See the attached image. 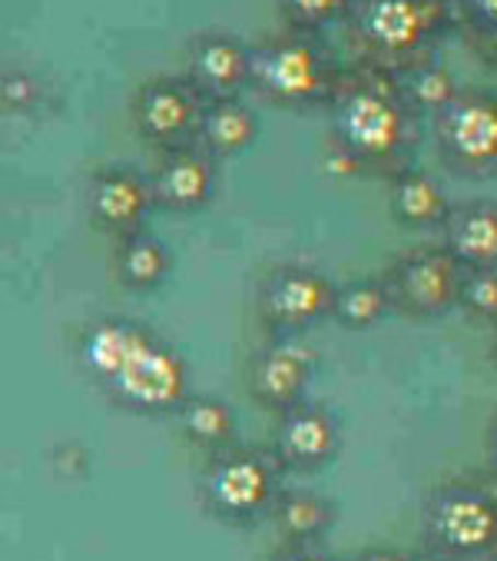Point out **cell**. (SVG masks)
Masks as SVG:
<instances>
[{
    "label": "cell",
    "instance_id": "30bf717a",
    "mask_svg": "<svg viewBox=\"0 0 497 561\" xmlns=\"http://www.w3.org/2000/svg\"><path fill=\"white\" fill-rule=\"evenodd\" d=\"M203 110L206 96L183 73H157L137 87L130 100V121L137 137L163 157L196 147Z\"/></svg>",
    "mask_w": 497,
    "mask_h": 561
},
{
    "label": "cell",
    "instance_id": "f546056e",
    "mask_svg": "<svg viewBox=\"0 0 497 561\" xmlns=\"http://www.w3.org/2000/svg\"><path fill=\"white\" fill-rule=\"evenodd\" d=\"M484 448H487V469H490V476L497 479V415L490 419V428H487Z\"/></svg>",
    "mask_w": 497,
    "mask_h": 561
},
{
    "label": "cell",
    "instance_id": "277c9868",
    "mask_svg": "<svg viewBox=\"0 0 497 561\" xmlns=\"http://www.w3.org/2000/svg\"><path fill=\"white\" fill-rule=\"evenodd\" d=\"M286 469L273 448L263 445H229L206 456L196 476L199 508L229 528H256L273 518L279 495L286 492Z\"/></svg>",
    "mask_w": 497,
    "mask_h": 561
},
{
    "label": "cell",
    "instance_id": "6da1fadb",
    "mask_svg": "<svg viewBox=\"0 0 497 561\" xmlns=\"http://www.w3.org/2000/svg\"><path fill=\"white\" fill-rule=\"evenodd\" d=\"M73 363L113 409L137 419H173L196 392L186 356L130 316L86 319L73 335Z\"/></svg>",
    "mask_w": 497,
    "mask_h": 561
},
{
    "label": "cell",
    "instance_id": "2e32d148",
    "mask_svg": "<svg viewBox=\"0 0 497 561\" xmlns=\"http://www.w3.org/2000/svg\"><path fill=\"white\" fill-rule=\"evenodd\" d=\"M441 243L467 273H497V199L471 196L454 203Z\"/></svg>",
    "mask_w": 497,
    "mask_h": 561
},
{
    "label": "cell",
    "instance_id": "5bb4252c",
    "mask_svg": "<svg viewBox=\"0 0 497 561\" xmlns=\"http://www.w3.org/2000/svg\"><path fill=\"white\" fill-rule=\"evenodd\" d=\"M183 77L206 100L242 96L253 83V44L229 31H199L186 41Z\"/></svg>",
    "mask_w": 497,
    "mask_h": 561
},
{
    "label": "cell",
    "instance_id": "7402d4cb",
    "mask_svg": "<svg viewBox=\"0 0 497 561\" xmlns=\"http://www.w3.org/2000/svg\"><path fill=\"white\" fill-rule=\"evenodd\" d=\"M392 312H395V299H392V286H389L385 273H368V276L338 283L335 312H332V322L338 329L368 332V329L382 325Z\"/></svg>",
    "mask_w": 497,
    "mask_h": 561
},
{
    "label": "cell",
    "instance_id": "52a82bcc",
    "mask_svg": "<svg viewBox=\"0 0 497 561\" xmlns=\"http://www.w3.org/2000/svg\"><path fill=\"white\" fill-rule=\"evenodd\" d=\"M438 163L464 183L497 180V93L464 87L431 121Z\"/></svg>",
    "mask_w": 497,
    "mask_h": 561
},
{
    "label": "cell",
    "instance_id": "f1b7e54d",
    "mask_svg": "<svg viewBox=\"0 0 497 561\" xmlns=\"http://www.w3.org/2000/svg\"><path fill=\"white\" fill-rule=\"evenodd\" d=\"M351 561H412V551H405L398 545H368Z\"/></svg>",
    "mask_w": 497,
    "mask_h": 561
},
{
    "label": "cell",
    "instance_id": "5b68a950",
    "mask_svg": "<svg viewBox=\"0 0 497 561\" xmlns=\"http://www.w3.org/2000/svg\"><path fill=\"white\" fill-rule=\"evenodd\" d=\"M345 77L348 70L319 37L282 31L253 44L248 90L279 110H292V114L328 110Z\"/></svg>",
    "mask_w": 497,
    "mask_h": 561
},
{
    "label": "cell",
    "instance_id": "cb8c5ba5",
    "mask_svg": "<svg viewBox=\"0 0 497 561\" xmlns=\"http://www.w3.org/2000/svg\"><path fill=\"white\" fill-rule=\"evenodd\" d=\"M355 0H276V11L292 34L319 37L351 18Z\"/></svg>",
    "mask_w": 497,
    "mask_h": 561
},
{
    "label": "cell",
    "instance_id": "e0dca14e",
    "mask_svg": "<svg viewBox=\"0 0 497 561\" xmlns=\"http://www.w3.org/2000/svg\"><path fill=\"white\" fill-rule=\"evenodd\" d=\"M451 209L454 199L428 170L408 167L405 173L389 180V213L402 230L441 233Z\"/></svg>",
    "mask_w": 497,
    "mask_h": 561
},
{
    "label": "cell",
    "instance_id": "ac0fdd59",
    "mask_svg": "<svg viewBox=\"0 0 497 561\" xmlns=\"http://www.w3.org/2000/svg\"><path fill=\"white\" fill-rule=\"evenodd\" d=\"M259 130L263 127H259L256 110L248 106L242 96L206 100L196 147H203L212 160L226 163V160H235V157L253 150L259 140Z\"/></svg>",
    "mask_w": 497,
    "mask_h": 561
},
{
    "label": "cell",
    "instance_id": "484cf974",
    "mask_svg": "<svg viewBox=\"0 0 497 561\" xmlns=\"http://www.w3.org/2000/svg\"><path fill=\"white\" fill-rule=\"evenodd\" d=\"M454 21L481 47L497 54V0H451Z\"/></svg>",
    "mask_w": 497,
    "mask_h": 561
},
{
    "label": "cell",
    "instance_id": "4fadbf2b",
    "mask_svg": "<svg viewBox=\"0 0 497 561\" xmlns=\"http://www.w3.org/2000/svg\"><path fill=\"white\" fill-rule=\"evenodd\" d=\"M269 448L289 476L325 472L342 453V422L328 405L309 399L279 415Z\"/></svg>",
    "mask_w": 497,
    "mask_h": 561
},
{
    "label": "cell",
    "instance_id": "9c48e42d",
    "mask_svg": "<svg viewBox=\"0 0 497 561\" xmlns=\"http://www.w3.org/2000/svg\"><path fill=\"white\" fill-rule=\"evenodd\" d=\"M464 276L467 270L444 250V243H421L402 250L385 270L395 299V316L412 322H435L458 312Z\"/></svg>",
    "mask_w": 497,
    "mask_h": 561
},
{
    "label": "cell",
    "instance_id": "8fae6325",
    "mask_svg": "<svg viewBox=\"0 0 497 561\" xmlns=\"http://www.w3.org/2000/svg\"><path fill=\"white\" fill-rule=\"evenodd\" d=\"M319 350L302 335H269L245 366L248 396L269 415H286L309 402V389L319 376Z\"/></svg>",
    "mask_w": 497,
    "mask_h": 561
},
{
    "label": "cell",
    "instance_id": "7c38bea8",
    "mask_svg": "<svg viewBox=\"0 0 497 561\" xmlns=\"http://www.w3.org/2000/svg\"><path fill=\"white\" fill-rule=\"evenodd\" d=\"M157 209L153 180L147 170L130 163H106L86 180V219L90 227L113 243L147 233Z\"/></svg>",
    "mask_w": 497,
    "mask_h": 561
},
{
    "label": "cell",
    "instance_id": "1f68e13d",
    "mask_svg": "<svg viewBox=\"0 0 497 561\" xmlns=\"http://www.w3.org/2000/svg\"><path fill=\"white\" fill-rule=\"evenodd\" d=\"M487 356H490V363L497 366V325L490 329V340H487Z\"/></svg>",
    "mask_w": 497,
    "mask_h": 561
},
{
    "label": "cell",
    "instance_id": "603a6c76",
    "mask_svg": "<svg viewBox=\"0 0 497 561\" xmlns=\"http://www.w3.org/2000/svg\"><path fill=\"white\" fill-rule=\"evenodd\" d=\"M392 80H395L402 100L415 110L421 121H435L441 110L464 90L458 83V77L441 60H435V57L402 70V73H395Z\"/></svg>",
    "mask_w": 497,
    "mask_h": 561
},
{
    "label": "cell",
    "instance_id": "83f0119b",
    "mask_svg": "<svg viewBox=\"0 0 497 561\" xmlns=\"http://www.w3.org/2000/svg\"><path fill=\"white\" fill-rule=\"evenodd\" d=\"M273 561H345L332 551H325L322 545H282Z\"/></svg>",
    "mask_w": 497,
    "mask_h": 561
},
{
    "label": "cell",
    "instance_id": "3957f363",
    "mask_svg": "<svg viewBox=\"0 0 497 561\" xmlns=\"http://www.w3.org/2000/svg\"><path fill=\"white\" fill-rule=\"evenodd\" d=\"M454 24L451 0H355L345 21L361 67L389 77L431 60Z\"/></svg>",
    "mask_w": 497,
    "mask_h": 561
},
{
    "label": "cell",
    "instance_id": "d4e9b609",
    "mask_svg": "<svg viewBox=\"0 0 497 561\" xmlns=\"http://www.w3.org/2000/svg\"><path fill=\"white\" fill-rule=\"evenodd\" d=\"M47 100V83L41 73L27 70V67H4V77H0V106L11 117H27L37 114Z\"/></svg>",
    "mask_w": 497,
    "mask_h": 561
},
{
    "label": "cell",
    "instance_id": "d6986e66",
    "mask_svg": "<svg viewBox=\"0 0 497 561\" xmlns=\"http://www.w3.org/2000/svg\"><path fill=\"white\" fill-rule=\"evenodd\" d=\"M269 522H273L276 535L282 538V545H319L335 528L338 505H335V499H328L315 489L286 485Z\"/></svg>",
    "mask_w": 497,
    "mask_h": 561
},
{
    "label": "cell",
    "instance_id": "8992f818",
    "mask_svg": "<svg viewBox=\"0 0 497 561\" xmlns=\"http://www.w3.org/2000/svg\"><path fill=\"white\" fill-rule=\"evenodd\" d=\"M421 545L454 561H497V479H451L421 502Z\"/></svg>",
    "mask_w": 497,
    "mask_h": 561
},
{
    "label": "cell",
    "instance_id": "4dcf8cb0",
    "mask_svg": "<svg viewBox=\"0 0 497 561\" xmlns=\"http://www.w3.org/2000/svg\"><path fill=\"white\" fill-rule=\"evenodd\" d=\"M412 561H454V558H448V554H441V551H435V548L421 545L418 551H412Z\"/></svg>",
    "mask_w": 497,
    "mask_h": 561
},
{
    "label": "cell",
    "instance_id": "7a4b0ae2",
    "mask_svg": "<svg viewBox=\"0 0 497 561\" xmlns=\"http://www.w3.org/2000/svg\"><path fill=\"white\" fill-rule=\"evenodd\" d=\"M421 117L402 100L395 80L379 70L348 73L328 106L332 150L351 173L392 180L415 167Z\"/></svg>",
    "mask_w": 497,
    "mask_h": 561
},
{
    "label": "cell",
    "instance_id": "4316f807",
    "mask_svg": "<svg viewBox=\"0 0 497 561\" xmlns=\"http://www.w3.org/2000/svg\"><path fill=\"white\" fill-rule=\"evenodd\" d=\"M458 312L477 325L494 329L497 325V273H467Z\"/></svg>",
    "mask_w": 497,
    "mask_h": 561
},
{
    "label": "cell",
    "instance_id": "ba28073f",
    "mask_svg": "<svg viewBox=\"0 0 497 561\" xmlns=\"http://www.w3.org/2000/svg\"><path fill=\"white\" fill-rule=\"evenodd\" d=\"M338 283L312 263H276L256 283V319L266 335H305L332 322Z\"/></svg>",
    "mask_w": 497,
    "mask_h": 561
},
{
    "label": "cell",
    "instance_id": "9a60e30c",
    "mask_svg": "<svg viewBox=\"0 0 497 561\" xmlns=\"http://www.w3.org/2000/svg\"><path fill=\"white\" fill-rule=\"evenodd\" d=\"M157 209L170 216L203 213L219 193V160H212L203 147H183L163 153L150 170Z\"/></svg>",
    "mask_w": 497,
    "mask_h": 561
},
{
    "label": "cell",
    "instance_id": "ffe728a7",
    "mask_svg": "<svg viewBox=\"0 0 497 561\" xmlns=\"http://www.w3.org/2000/svg\"><path fill=\"white\" fill-rule=\"evenodd\" d=\"M173 422H176L180 438L206 456H216V453H222V448L239 442L235 409L216 392H193L183 402V409L173 415Z\"/></svg>",
    "mask_w": 497,
    "mask_h": 561
},
{
    "label": "cell",
    "instance_id": "44dd1931",
    "mask_svg": "<svg viewBox=\"0 0 497 561\" xmlns=\"http://www.w3.org/2000/svg\"><path fill=\"white\" fill-rule=\"evenodd\" d=\"M170 273H173V250L150 230L130 240H119L113 247V276L134 296L157 293L160 286H166Z\"/></svg>",
    "mask_w": 497,
    "mask_h": 561
}]
</instances>
